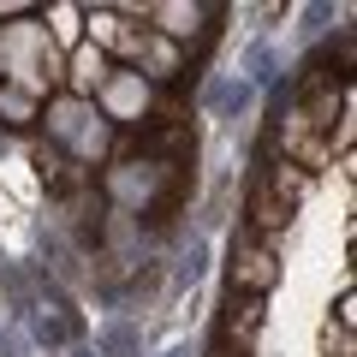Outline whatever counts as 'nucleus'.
<instances>
[{
    "instance_id": "obj_10",
    "label": "nucleus",
    "mask_w": 357,
    "mask_h": 357,
    "mask_svg": "<svg viewBox=\"0 0 357 357\" xmlns=\"http://www.w3.org/2000/svg\"><path fill=\"white\" fill-rule=\"evenodd\" d=\"M208 357H250V351H238V345H227V340H220V345H215Z\"/></svg>"
},
{
    "instance_id": "obj_4",
    "label": "nucleus",
    "mask_w": 357,
    "mask_h": 357,
    "mask_svg": "<svg viewBox=\"0 0 357 357\" xmlns=\"http://www.w3.org/2000/svg\"><path fill=\"white\" fill-rule=\"evenodd\" d=\"M227 280H232V292H244V298H268L280 286V250H268L250 232H238L232 250H227Z\"/></svg>"
},
{
    "instance_id": "obj_3",
    "label": "nucleus",
    "mask_w": 357,
    "mask_h": 357,
    "mask_svg": "<svg viewBox=\"0 0 357 357\" xmlns=\"http://www.w3.org/2000/svg\"><path fill=\"white\" fill-rule=\"evenodd\" d=\"M215 18H227V6H197V0H149V18L143 30L167 36L173 48H208L215 42Z\"/></svg>"
},
{
    "instance_id": "obj_5",
    "label": "nucleus",
    "mask_w": 357,
    "mask_h": 357,
    "mask_svg": "<svg viewBox=\"0 0 357 357\" xmlns=\"http://www.w3.org/2000/svg\"><path fill=\"white\" fill-rule=\"evenodd\" d=\"M114 72V60H107L102 48H89V42H77L72 54H66V96H77V102H96V89H102V77Z\"/></svg>"
},
{
    "instance_id": "obj_6",
    "label": "nucleus",
    "mask_w": 357,
    "mask_h": 357,
    "mask_svg": "<svg viewBox=\"0 0 357 357\" xmlns=\"http://www.w3.org/2000/svg\"><path fill=\"white\" fill-rule=\"evenodd\" d=\"M262 321H268V298H244V292H232V298H227V316H220V340L238 345V351H256V333H262Z\"/></svg>"
},
{
    "instance_id": "obj_8",
    "label": "nucleus",
    "mask_w": 357,
    "mask_h": 357,
    "mask_svg": "<svg viewBox=\"0 0 357 357\" xmlns=\"http://www.w3.org/2000/svg\"><path fill=\"white\" fill-rule=\"evenodd\" d=\"M42 119V102H30L24 89H13V84H0V126L6 131H30Z\"/></svg>"
},
{
    "instance_id": "obj_7",
    "label": "nucleus",
    "mask_w": 357,
    "mask_h": 357,
    "mask_svg": "<svg viewBox=\"0 0 357 357\" xmlns=\"http://www.w3.org/2000/svg\"><path fill=\"white\" fill-rule=\"evenodd\" d=\"M42 30H48V42L60 54H72L77 42H84V6H36Z\"/></svg>"
},
{
    "instance_id": "obj_9",
    "label": "nucleus",
    "mask_w": 357,
    "mask_h": 357,
    "mask_svg": "<svg viewBox=\"0 0 357 357\" xmlns=\"http://www.w3.org/2000/svg\"><path fill=\"white\" fill-rule=\"evenodd\" d=\"M321 351L328 357H357V340L340 328V321H321Z\"/></svg>"
},
{
    "instance_id": "obj_2",
    "label": "nucleus",
    "mask_w": 357,
    "mask_h": 357,
    "mask_svg": "<svg viewBox=\"0 0 357 357\" xmlns=\"http://www.w3.org/2000/svg\"><path fill=\"white\" fill-rule=\"evenodd\" d=\"M96 114H102L107 126L119 131V137H131V131H149V126H155V89L143 84V72L114 66V72L102 77V89H96Z\"/></svg>"
},
{
    "instance_id": "obj_1",
    "label": "nucleus",
    "mask_w": 357,
    "mask_h": 357,
    "mask_svg": "<svg viewBox=\"0 0 357 357\" xmlns=\"http://www.w3.org/2000/svg\"><path fill=\"white\" fill-rule=\"evenodd\" d=\"M0 84L24 89L30 102L60 96V84H66V54L48 42V30H42L36 13L0 24Z\"/></svg>"
}]
</instances>
